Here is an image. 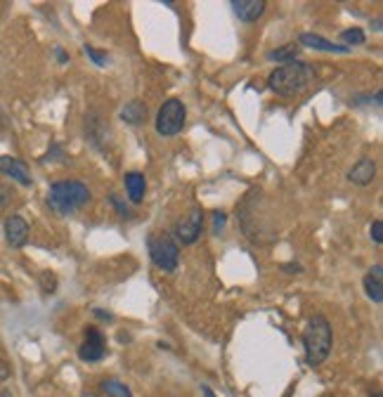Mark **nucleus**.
Wrapping results in <instances>:
<instances>
[{"instance_id": "nucleus-1", "label": "nucleus", "mask_w": 383, "mask_h": 397, "mask_svg": "<svg viewBox=\"0 0 383 397\" xmlns=\"http://www.w3.org/2000/svg\"><path fill=\"white\" fill-rule=\"evenodd\" d=\"M331 343H333V331L329 319L322 317V315H315V317L308 322L305 331H303V347H305V362L310 367H317L322 364L331 352Z\"/></svg>"}, {"instance_id": "nucleus-2", "label": "nucleus", "mask_w": 383, "mask_h": 397, "mask_svg": "<svg viewBox=\"0 0 383 397\" xmlns=\"http://www.w3.org/2000/svg\"><path fill=\"white\" fill-rule=\"evenodd\" d=\"M312 78V69L305 64V62H289V64H282L268 76V85L270 90L277 92L282 97H294L308 88Z\"/></svg>"}, {"instance_id": "nucleus-3", "label": "nucleus", "mask_w": 383, "mask_h": 397, "mask_svg": "<svg viewBox=\"0 0 383 397\" xmlns=\"http://www.w3.org/2000/svg\"><path fill=\"white\" fill-rule=\"evenodd\" d=\"M90 201V189L78 180H59L48 192V206L57 215H71Z\"/></svg>"}, {"instance_id": "nucleus-4", "label": "nucleus", "mask_w": 383, "mask_h": 397, "mask_svg": "<svg viewBox=\"0 0 383 397\" xmlns=\"http://www.w3.org/2000/svg\"><path fill=\"white\" fill-rule=\"evenodd\" d=\"M147 248H150V258L159 270L173 272L178 268V260H180V248L178 241L171 234H152L147 239Z\"/></svg>"}, {"instance_id": "nucleus-5", "label": "nucleus", "mask_w": 383, "mask_h": 397, "mask_svg": "<svg viewBox=\"0 0 383 397\" xmlns=\"http://www.w3.org/2000/svg\"><path fill=\"white\" fill-rule=\"evenodd\" d=\"M187 121V107L182 104V99H166L157 114V133L164 138H173L185 128Z\"/></svg>"}, {"instance_id": "nucleus-6", "label": "nucleus", "mask_w": 383, "mask_h": 397, "mask_svg": "<svg viewBox=\"0 0 383 397\" xmlns=\"http://www.w3.org/2000/svg\"><path fill=\"white\" fill-rule=\"evenodd\" d=\"M201 232H203V213H201V208H192L187 218L178 220V225H175V239L180 241V244H185V246L199 241Z\"/></svg>"}, {"instance_id": "nucleus-7", "label": "nucleus", "mask_w": 383, "mask_h": 397, "mask_svg": "<svg viewBox=\"0 0 383 397\" xmlns=\"http://www.w3.org/2000/svg\"><path fill=\"white\" fill-rule=\"evenodd\" d=\"M107 355V345H104V336L95 326L85 329V343L78 347V357L83 362H100Z\"/></svg>"}, {"instance_id": "nucleus-8", "label": "nucleus", "mask_w": 383, "mask_h": 397, "mask_svg": "<svg viewBox=\"0 0 383 397\" xmlns=\"http://www.w3.org/2000/svg\"><path fill=\"white\" fill-rule=\"evenodd\" d=\"M5 239L12 248H22L29 241V222L22 215H10L5 220Z\"/></svg>"}, {"instance_id": "nucleus-9", "label": "nucleus", "mask_w": 383, "mask_h": 397, "mask_svg": "<svg viewBox=\"0 0 383 397\" xmlns=\"http://www.w3.org/2000/svg\"><path fill=\"white\" fill-rule=\"evenodd\" d=\"M265 0H232V10L234 15L239 17L242 22L251 24V22H258L261 17L265 15Z\"/></svg>"}, {"instance_id": "nucleus-10", "label": "nucleus", "mask_w": 383, "mask_h": 397, "mask_svg": "<svg viewBox=\"0 0 383 397\" xmlns=\"http://www.w3.org/2000/svg\"><path fill=\"white\" fill-rule=\"evenodd\" d=\"M0 173H5L8 178L17 180L20 185H27V187L34 182V180H31V173L27 168V164L20 161V159H15V157H0Z\"/></svg>"}, {"instance_id": "nucleus-11", "label": "nucleus", "mask_w": 383, "mask_h": 397, "mask_svg": "<svg viewBox=\"0 0 383 397\" xmlns=\"http://www.w3.org/2000/svg\"><path fill=\"white\" fill-rule=\"evenodd\" d=\"M374 175H376V164H374V159H367V157H364V159L357 161L353 168H350L348 180H350V182H355V185H360V187H367V185L374 180Z\"/></svg>"}, {"instance_id": "nucleus-12", "label": "nucleus", "mask_w": 383, "mask_h": 397, "mask_svg": "<svg viewBox=\"0 0 383 397\" xmlns=\"http://www.w3.org/2000/svg\"><path fill=\"white\" fill-rule=\"evenodd\" d=\"M364 291L374 303H383V265L376 263L372 270L364 275Z\"/></svg>"}, {"instance_id": "nucleus-13", "label": "nucleus", "mask_w": 383, "mask_h": 397, "mask_svg": "<svg viewBox=\"0 0 383 397\" xmlns=\"http://www.w3.org/2000/svg\"><path fill=\"white\" fill-rule=\"evenodd\" d=\"M298 43L305 48H312V50H322V52H341V55H348L350 48L345 45H336V43L322 38V36H315V34H301L298 36Z\"/></svg>"}, {"instance_id": "nucleus-14", "label": "nucleus", "mask_w": 383, "mask_h": 397, "mask_svg": "<svg viewBox=\"0 0 383 397\" xmlns=\"http://www.w3.org/2000/svg\"><path fill=\"white\" fill-rule=\"evenodd\" d=\"M123 185H126L128 198H131L133 203H142V198H145V189H147L145 175H142V173H138V171L126 173V175H123Z\"/></svg>"}, {"instance_id": "nucleus-15", "label": "nucleus", "mask_w": 383, "mask_h": 397, "mask_svg": "<svg viewBox=\"0 0 383 397\" xmlns=\"http://www.w3.org/2000/svg\"><path fill=\"white\" fill-rule=\"evenodd\" d=\"M147 119V107L140 102V99H133V102H128L126 107L121 111V121H126L128 126H142Z\"/></svg>"}, {"instance_id": "nucleus-16", "label": "nucleus", "mask_w": 383, "mask_h": 397, "mask_svg": "<svg viewBox=\"0 0 383 397\" xmlns=\"http://www.w3.org/2000/svg\"><path fill=\"white\" fill-rule=\"evenodd\" d=\"M102 390H104V395L107 397H133V393L128 390V386H123L121 381H104L102 383Z\"/></svg>"}, {"instance_id": "nucleus-17", "label": "nucleus", "mask_w": 383, "mask_h": 397, "mask_svg": "<svg viewBox=\"0 0 383 397\" xmlns=\"http://www.w3.org/2000/svg\"><path fill=\"white\" fill-rule=\"evenodd\" d=\"M270 59H277V62H284V64H289V62H296L298 57V48L296 45H284L280 50H273V52L268 55Z\"/></svg>"}, {"instance_id": "nucleus-18", "label": "nucleus", "mask_w": 383, "mask_h": 397, "mask_svg": "<svg viewBox=\"0 0 383 397\" xmlns=\"http://www.w3.org/2000/svg\"><path fill=\"white\" fill-rule=\"evenodd\" d=\"M341 38L345 41V48H350V45H362L364 41V31L362 29H345L343 34H341Z\"/></svg>"}, {"instance_id": "nucleus-19", "label": "nucleus", "mask_w": 383, "mask_h": 397, "mask_svg": "<svg viewBox=\"0 0 383 397\" xmlns=\"http://www.w3.org/2000/svg\"><path fill=\"white\" fill-rule=\"evenodd\" d=\"M85 55H88V57L95 62V66H104V64H107V55H100L92 45H85Z\"/></svg>"}, {"instance_id": "nucleus-20", "label": "nucleus", "mask_w": 383, "mask_h": 397, "mask_svg": "<svg viewBox=\"0 0 383 397\" xmlns=\"http://www.w3.org/2000/svg\"><path fill=\"white\" fill-rule=\"evenodd\" d=\"M12 198H15V194H12L10 187H5V185H0V210H5L12 203Z\"/></svg>"}, {"instance_id": "nucleus-21", "label": "nucleus", "mask_w": 383, "mask_h": 397, "mask_svg": "<svg viewBox=\"0 0 383 397\" xmlns=\"http://www.w3.org/2000/svg\"><path fill=\"white\" fill-rule=\"evenodd\" d=\"M372 239H374V244H383V222L381 220L372 222Z\"/></svg>"}, {"instance_id": "nucleus-22", "label": "nucleus", "mask_w": 383, "mask_h": 397, "mask_svg": "<svg viewBox=\"0 0 383 397\" xmlns=\"http://www.w3.org/2000/svg\"><path fill=\"white\" fill-rule=\"evenodd\" d=\"M109 201L116 206V210H119V215H121V218H128V206H123L119 196H116V194H111V196H109Z\"/></svg>"}, {"instance_id": "nucleus-23", "label": "nucleus", "mask_w": 383, "mask_h": 397, "mask_svg": "<svg viewBox=\"0 0 383 397\" xmlns=\"http://www.w3.org/2000/svg\"><path fill=\"white\" fill-rule=\"evenodd\" d=\"M213 218H215V227H213V234H218V229H220L222 225H225V213H215Z\"/></svg>"}, {"instance_id": "nucleus-24", "label": "nucleus", "mask_w": 383, "mask_h": 397, "mask_svg": "<svg viewBox=\"0 0 383 397\" xmlns=\"http://www.w3.org/2000/svg\"><path fill=\"white\" fill-rule=\"evenodd\" d=\"M50 275H52V272H45V291H52L55 289V279Z\"/></svg>"}, {"instance_id": "nucleus-25", "label": "nucleus", "mask_w": 383, "mask_h": 397, "mask_svg": "<svg viewBox=\"0 0 383 397\" xmlns=\"http://www.w3.org/2000/svg\"><path fill=\"white\" fill-rule=\"evenodd\" d=\"M95 315H97V317H100V319H107V322H111V319H114V317H111L109 312H104V310H95Z\"/></svg>"}, {"instance_id": "nucleus-26", "label": "nucleus", "mask_w": 383, "mask_h": 397, "mask_svg": "<svg viewBox=\"0 0 383 397\" xmlns=\"http://www.w3.org/2000/svg\"><path fill=\"white\" fill-rule=\"evenodd\" d=\"M201 395H203V397H215V395H213V390L208 388V386H201Z\"/></svg>"}, {"instance_id": "nucleus-27", "label": "nucleus", "mask_w": 383, "mask_h": 397, "mask_svg": "<svg viewBox=\"0 0 383 397\" xmlns=\"http://www.w3.org/2000/svg\"><path fill=\"white\" fill-rule=\"evenodd\" d=\"M8 376H10V371L5 367H0V381H3V378H8Z\"/></svg>"}, {"instance_id": "nucleus-28", "label": "nucleus", "mask_w": 383, "mask_h": 397, "mask_svg": "<svg viewBox=\"0 0 383 397\" xmlns=\"http://www.w3.org/2000/svg\"><path fill=\"white\" fill-rule=\"evenodd\" d=\"M0 397H12L10 390H5V388H0Z\"/></svg>"}, {"instance_id": "nucleus-29", "label": "nucleus", "mask_w": 383, "mask_h": 397, "mask_svg": "<svg viewBox=\"0 0 383 397\" xmlns=\"http://www.w3.org/2000/svg\"><path fill=\"white\" fill-rule=\"evenodd\" d=\"M57 59H59V62H66V55L62 52V50H57Z\"/></svg>"}, {"instance_id": "nucleus-30", "label": "nucleus", "mask_w": 383, "mask_h": 397, "mask_svg": "<svg viewBox=\"0 0 383 397\" xmlns=\"http://www.w3.org/2000/svg\"><path fill=\"white\" fill-rule=\"evenodd\" d=\"M372 397H381V393H374V395H372Z\"/></svg>"}]
</instances>
